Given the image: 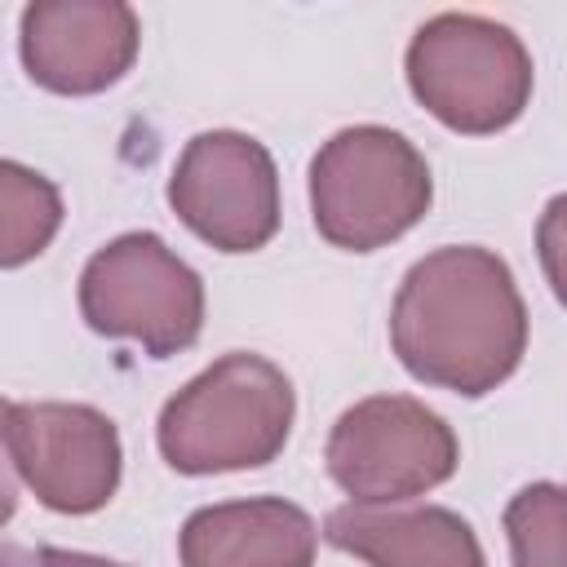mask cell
Masks as SVG:
<instances>
[{
    "label": "cell",
    "instance_id": "6da1fadb",
    "mask_svg": "<svg viewBox=\"0 0 567 567\" xmlns=\"http://www.w3.org/2000/svg\"><path fill=\"white\" fill-rule=\"evenodd\" d=\"M390 346L421 385L465 399L496 390L527 350L509 261L483 244H443L412 261L390 306Z\"/></svg>",
    "mask_w": 567,
    "mask_h": 567
},
{
    "label": "cell",
    "instance_id": "7a4b0ae2",
    "mask_svg": "<svg viewBox=\"0 0 567 567\" xmlns=\"http://www.w3.org/2000/svg\"><path fill=\"white\" fill-rule=\"evenodd\" d=\"M297 416L292 381L252 350H230L190 377L155 421L159 456L177 474H230L270 465Z\"/></svg>",
    "mask_w": 567,
    "mask_h": 567
},
{
    "label": "cell",
    "instance_id": "3957f363",
    "mask_svg": "<svg viewBox=\"0 0 567 567\" xmlns=\"http://www.w3.org/2000/svg\"><path fill=\"white\" fill-rule=\"evenodd\" d=\"M430 199V164L399 128L350 124L310 159V217L332 248L377 252L408 235Z\"/></svg>",
    "mask_w": 567,
    "mask_h": 567
},
{
    "label": "cell",
    "instance_id": "277c9868",
    "mask_svg": "<svg viewBox=\"0 0 567 567\" xmlns=\"http://www.w3.org/2000/svg\"><path fill=\"white\" fill-rule=\"evenodd\" d=\"M412 97L452 133L509 128L532 102L536 66L514 27L483 13L425 18L403 53Z\"/></svg>",
    "mask_w": 567,
    "mask_h": 567
},
{
    "label": "cell",
    "instance_id": "5b68a950",
    "mask_svg": "<svg viewBox=\"0 0 567 567\" xmlns=\"http://www.w3.org/2000/svg\"><path fill=\"white\" fill-rule=\"evenodd\" d=\"M80 315L93 332L168 359L199 341L204 279L155 230H124L84 261Z\"/></svg>",
    "mask_w": 567,
    "mask_h": 567
},
{
    "label": "cell",
    "instance_id": "8992f818",
    "mask_svg": "<svg viewBox=\"0 0 567 567\" xmlns=\"http://www.w3.org/2000/svg\"><path fill=\"white\" fill-rule=\"evenodd\" d=\"M452 425L412 394H368L328 430L323 465L350 505H403L456 474Z\"/></svg>",
    "mask_w": 567,
    "mask_h": 567
},
{
    "label": "cell",
    "instance_id": "52a82bcc",
    "mask_svg": "<svg viewBox=\"0 0 567 567\" xmlns=\"http://www.w3.org/2000/svg\"><path fill=\"white\" fill-rule=\"evenodd\" d=\"M4 456L22 487L53 514L102 509L124 470L120 430L89 403L4 399Z\"/></svg>",
    "mask_w": 567,
    "mask_h": 567
},
{
    "label": "cell",
    "instance_id": "ba28073f",
    "mask_svg": "<svg viewBox=\"0 0 567 567\" xmlns=\"http://www.w3.org/2000/svg\"><path fill=\"white\" fill-rule=\"evenodd\" d=\"M168 204L217 252H257L279 230V173L270 151L239 128L195 133L168 177Z\"/></svg>",
    "mask_w": 567,
    "mask_h": 567
},
{
    "label": "cell",
    "instance_id": "9c48e42d",
    "mask_svg": "<svg viewBox=\"0 0 567 567\" xmlns=\"http://www.w3.org/2000/svg\"><path fill=\"white\" fill-rule=\"evenodd\" d=\"M142 22L124 0H31L18 18L27 75L49 93H102L137 58Z\"/></svg>",
    "mask_w": 567,
    "mask_h": 567
},
{
    "label": "cell",
    "instance_id": "30bf717a",
    "mask_svg": "<svg viewBox=\"0 0 567 567\" xmlns=\"http://www.w3.org/2000/svg\"><path fill=\"white\" fill-rule=\"evenodd\" d=\"M315 518L284 496L217 501L177 532L182 567H315Z\"/></svg>",
    "mask_w": 567,
    "mask_h": 567
},
{
    "label": "cell",
    "instance_id": "8fae6325",
    "mask_svg": "<svg viewBox=\"0 0 567 567\" xmlns=\"http://www.w3.org/2000/svg\"><path fill=\"white\" fill-rule=\"evenodd\" d=\"M323 540L368 567H487L474 527L447 505H341Z\"/></svg>",
    "mask_w": 567,
    "mask_h": 567
},
{
    "label": "cell",
    "instance_id": "7c38bea8",
    "mask_svg": "<svg viewBox=\"0 0 567 567\" xmlns=\"http://www.w3.org/2000/svg\"><path fill=\"white\" fill-rule=\"evenodd\" d=\"M58 226H62L58 186L18 159H0V261L22 266L40 257L53 244Z\"/></svg>",
    "mask_w": 567,
    "mask_h": 567
},
{
    "label": "cell",
    "instance_id": "4fadbf2b",
    "mask_svg": "<svg viewBox=\"0 0 567 567\" xmlns=\"http://www.w3.org/2000/svg\"><path fill=\"white\" fill-rule=\"evenodd\" d=\"M505 536L514 567H567V487L527 483L505 505Z\"/></svg>",
    "mask_w": 567,
    "mask_h": 567
},
{
    "label": "cell",
    "instance_id": "5bb4252c",
    "mask_svg": "<svg viewBox=\"0 0 567 567\" xmlns=\"http://www.w3.org/2000/svg\"><path fill=\"white\" fill-rule=\"evenodd\" d=\"M536 252H540V270L554 288V297L567 306V190L554 195L545 208H540V221H536Z\"/></svg>",
    "mask_w": 567,
    "mask_h": 567
},
{
    "label": "cell",
    "instance_id": "9a60e30c",
    "mask_svg": "<svg viewBox=\"0 0 567 567\" xmlns=\"http://www.w3.org/2000/svg\"><path fill=\"white\" fill-rule=\"evenodd\" d=\"M35 554H40V567H124V563H111V558H97V554H80V549H58V545H44Z\"/></svg>",
    "mask_w": 567,
    "mask_h": 567
},
{
    "label": "cell",
    "instance_id": "2e32d148",
    "mask_svg": "<svg viewBox=\"0 0 567 567\" xmlns=\"http://www.w3.org/2000/svg\"><path fill=\"white\" fill-rule=\"evenodd\" d=\"M0 567H40V554H27L18 545H4L0 549Z\"/></svg>",
    "mask_w": 567,
    "mask_h": 567
}]
</instances>
